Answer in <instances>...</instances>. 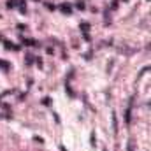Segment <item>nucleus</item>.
<instances>
[{"mask_svg":"<svg viewBox=\"0 0 151 151\" xmlns=\"http://www.w3.org/2000/svg\"><path fill=\"white\" fill-rule=\"evenodd\" d=\"M60 11H62L63 14H70V12H72V9L69 7V4H62V5H60Z\"/></svg>","mask_w":151,"mask_h":151,"instance_id":"obj_2","label":"nucleus"},{"mask_svg":"<svg viewBox=\"0 0 151 151\" xmlns=\"http://www.w3.org/2000/svg\"><path fill=\"white\" fill-rule=\"evenodd\" d=\"M0 67L5 69V70H9V63H7V62H2V60H0Z\"/></svg>","mask_w":151,"mask_h":151,"instance_id":"obj_5","label":"nucleus"},{"mask_svg":"<svg viewBox=\"0 0 151 151\" xmlns=\"http://www.w3.org/2000/svg\"><path fill=\"white\" fill-rule=\"evenodd\" d=\"M23 42H25L27 46H35V44H37V42H35V40H32V39H25Z\"/></svg>","mask_w":151,"mask_h":151,"instance_id":"obj_3","label":"nucleus"},{"mask_svg":"<svg viewBox=\"0 0 151 151\" xmlns=\"http://www.w3.org/2000/svg\"><path fill=\"white\" fill-rule=\"evenodd\" d=\"M125 119H127V123H130V119H132V111H130V107L127 109V118H125Z\"/></svg>","mask_w":151,"mask_h":151,"instance_id":"obj_4","label":"nucleus"},{"mask_svg":"<svg viewBox=\"0 0 151 151\" xmlns=\"http://www.w3.org/2000/svg\"><path fill=\"white\" fill-rule=\"evenodd\" d=\"M42 104H44V106H51V99H44Z\"/></svg>","mask_w":151,"mask_h":151,"instance_id":"obj_6","label":"nucleus"},{"mask_svg":"<svg viewBox=\"0 0 151 151\" xmlns=\"http://www.w3.org/2000/svg\"><path fill=\"white\" fill-rule=\"evenodd\" d=\"M81 30H83V34H84V39L90 40V35H88V32H90V25H88V23H81Z\"/></svg>","mask_w":151,"mask_h":151,"instance_id":"obj_1","label":"nucleus"}]
</instances>
